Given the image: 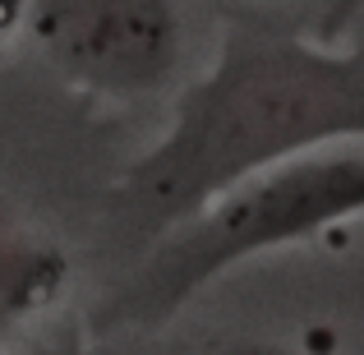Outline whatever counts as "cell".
<instances>
[{"mask_svg": "<svg viewBox=\"0 0 364 355\" xmlns=\"http://www.w3.org/2000/svg\"><path fill=\"white\" fill-rule=\"evenodd\" d=\"M355 139H364V42L337 51L240 23L176 97L166 134L111 185L107 208L148 249L235 180Z\"/></svg>", "mask_w": 364, "mask_h": 355, "instance_id": "1", "label": "cell"}, {"mask_svg": "<svg viewBox=\"0 0 364 355\" xmlns=\"http://www.w3.org/2000/svg\"><path fill=\"white\" fill-rule=\"evenodd\" d=\"M364 213V139L286 157L235 180L194 217L143 249L111 304V323L161 328L222 272L258 254L300 245Z\"/></svg>", "mask_w": 364, "mask_h": 355, "instance_id": "2", "label": "cell"}, {"mask_svg": "<svg viewBox=\"0 0 364 355\" xmlns=\"http://www.w3.org/2000/svg\"><path fill=\"white\" fill-rule=\"evenodd\" d=\"M28 23L46 60L102 97L157 92L180 65L176 0H33Z\"/></svg>", "mask_w": 364, "mask_h": 355, "instance_id": "3", "label": "cell"}, {"mask_svg": "<svg viewBox=\"0 0 364 355\" xmlns=\"http://www.w3.org/2000/svg\"><path fill=\"white\" fill-rule=\"evenodd\" d=\"M70 282V258L51 235L33 231L0 203V332L51 309Z\"/></svg>", "mask_w": 364, "mask_h": 355, "instance_id": "4", "label": "cell"}, {"mask_svg": "<svg viewBox=\"0 0 364 355\" xmlns=\"http://www.w3.org/2000/svg\"><path fill=\"white\" fill-rule=\"evenodd\" d=\"M23 18V0H0V37Z\"/></svg>", "mask_w": 364, "mask_h": 355, "instance_id": "5", "label": "cell"}, {"mask_svg": "<svg viewBox=\"0 0 364 355\" xmlns=\"http://www.w3.org/2000/svg\"><path fill=\"white\" fill-rule=\"evenodd\" d=\"M226 355H295V351H282V346H263V341H249V346H231Z\"/></svg>", "mask_w": 364, "mask_h": 355, "instance_id": "6", "label": "cell"}]
</instances>
